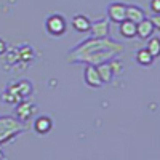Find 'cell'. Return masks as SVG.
<instances>
[{
  "mask_svg": "<svg viewBox=\"0 0 160 160\" xmlns=\"http://www.w3.org/2000/svg\"><path fill=\"white\" fill-rule=\"evenodd\" d=\"M120 53H123V45L115 40L106 38H95L88 37L77 43L68 53V62L71 64H91L99 66L102 62H109L111 59L117 58Z\"/></svg>",
  "mask_w": 160,
  "mask_h": 160,
  "instance_id": "1",
  "label": "cell"
},
{
  "mask_svg": "<svg viewBox=\"0 0 160 160\" xmlns=\"http://www.w3.org/2000/svg\"><path fill=\"white\" fill-rule=\"evenodd\" d=\"M34 93V87L29 80H19V82L10 83L5 91L0 95V99H2L5 104L10 106H16L26 99H29Z\"/></svg>",
  "mask_w": 160,
  "mask_h": 160,
  "instance_id": "2",
  "label": "cell"
},
{
  "mask_svg": "<svg viewBox=\"0 0 160 160\" xmlns=\"http://www.w3.org/2000/svg\"><path fill=\"white\" fill-rule=\"evenodd\" d=\"M24 131V123L13 115H0V146L10 142Z\"/></svg>",
  "mask_w": 160,
  "mask_h": 160,
  "instance_id": "3",
  "label": "cell"
},
{
  "mask_svg": "<svg viewBox=\"0 0 160 160\" xmlns=\"http://www.w3.org/2000/svg\"><path fill=\"white\" fill-rule=\"evenodd\" d=\"M45 29L53 37H61V35L66 34V31H68V21H66V18L62 15L55 13V15H51V16L47 18Z\"/></svg>",
  "mask_w": 160,
  "mask_h": 160,
  "instance_id": "4",
  "label": "cell"
},
{
  "mask_svg": "<svg viewBox=\"0 0 160 160\" xmlns=\"http://www.w3.org/2000/svg\"><path fill=\"white\" fill-rule=\"evenodd\" d=\"M35 114H37V106L28 99L16 104V108H15V117L22 123L29 122L32 117H35Z\"/></svg>",
  "mask_w": 160,
  "mask_h": 160,
  "instance_id": "5",
  "label": "cell"
},
{
  "mask_svg": "<svg viewBox=\"0 0 160 160\" xmlns=\"http://www.w3.org/2000/svg\"><path fill=\"white\" fill-rule=\"evenodd\" d=\"M108 19L120 24L127 19V5L123 2H112L108 5Z\"/></svg>",
  "mask_w": 160,
  "mask_h": 160,
  "instance_id": "6",
  "label": "cell"
},
{
  "mask_svg": "<svg viewBox=\"0 0 160 160\" xmlns=\"http://www.w3.org/2000/svg\"><path fill=\"white\" fill-rule=\"evenodd\" d=\"M109 26L111 24H109L108 18H101V19H96V21H91V28H90L91 37H95V38H106V37H109V32H111Z\"/></svg>",
  "mask_w": 160,
  "mask_h": 160,
  "instance_id": "7",
  "label": "cell"
},
{
  "mask_svg": "<svg viewBox=\"0 0 160 160\" xmlns=\"http://www.w3.org/2000/svg\"><path fill=\"white\" fill-rule=\"evenodd\" d=\"M83 80H85V83L90 88H101L104 85L101 77H99V72L96 69V66H91V64L85 66V69H83Z\"/></svg>",
  "mask_w": 160,
  "mask_h": 160,
  "instance_id": "8",
  "label": "cell"
},
{
  "mask_svg": "<svg viewBox=\"0 0 160 160\" xmlns=\"http://www.w3.org/2000/svg\"><path fill=\"white\" fill-rule=\"evenodd\" d=\"M53 118L50 115H38L34 120V131L37 135H48V133L53 130Z\"/></svg>",
  "mask_w": 160,
  "mask_h": 160,
  "instance_id": "9",
  "label": "cell"
},
{
  "mask_svg": "<svg viewBox=\"0 0 160 160\" xmlns=\"http://www.w3.org/2000/svg\"><path fill=\"white\" fill-rule=\"evenodd\" d=\"M155 28H154V22L151 21V18H144L141 22L136 24V37L142 38V40H148L154 35Z\"/></svg>",
  "mask_w": 160,
  "mask_h": 160,
  "instance_id": "10",
  "label": "cell"
},
{
  "mask_svg": "<svg viewBox=\"0 0 160 160\" xmlns=\"http://www.w3.org/2000/svg\"><path fill=\"white\" fill-rule=\"evenodd\" d=\"M71 26L74 28L75 32H80V34H85V32H90V28H91V21L88 16L85 15H75L71 21Z\"/></svg>",
  "mask_w": 160,
  "mask_h": 160,
  "instance_id": "11",
  "label": "cell"
},
{
  "mask_svg": "<svg viewBox=\"0 0 160 160\" xmlns=\"http://www.w3.org/2000/svg\"><path fill=\"white\" fill-rule=\"evenodd\" d=\"M118 32L123 38H133L136 37V24L130 21V19H125L118 24Z\"/></svg>",
  "mask_w": 160,
  "mask_h": 160,
  "instance_id": "12",
  "label": "cell"
},
{
  "mask_svg": "<svg viewBox=\"0 0 160 160\" xmlns=\"http://www.w3.org/2000/svg\"><path fill=\"white\" fill-rule=\"evenodd\" d=\"M144 18H146V13H144V10L141 7H138V5H127V19L138 24Z\"/></svg>",
  "mask_w": 160,
  "mask_h": 160,
  "instance_id": "13",
  "label": "cell"
},
{
  "mask_svg": "<svg viewBox=\"0 0 160 160\" xmlns=\"http://www.w3.org/2000/svg\"><path fill=\"white\" fill-rule=\"evenodd\" d=\"M96 69L99 72V77L102 80V83H111L112 78H114V71H112V66L111 62H102L99 66H96Z\"/></svg>",
  "mask_w": 160,
  "mask_h": 160,
  "instance_id": "14",
  "label": "cell"
},
{
  "mask_svg": "<svg viewBox=\"0 0 160 160\" xmlns=\"http://www.w3.org/2000/svg\"><path fill=\"white\" fill-rule=\"evenodd\" d=\"M135 59H136V62L139 64V66H144V68H149V66H152V62H154V56L151 55V53L146 50V48H141V50H138L136 51V56H135Z\"/></svg>",
  "mask_w": 160,
  "mask_h": 160,
  "instance_id": "15",
  "label": "cell"
},
{
  "mask_svg": "<svg viewBox=\"0 0 160 160\" xmlns=\"http://www.w3.org/2000/svg\"><path fill=\"white\" fill-rule=\"evenodd\" d=\"M146 50H148L154 58L160 56V37H151L148 38V45H146Z\"/></svg>",
  "mask_w": 160,
  "mask_h": 160,
  "instance_id": "16",
  "label": "cell"
},
{
  "mask_svg": "<svg viewBox=\"0 0 160 160\" xmlns=\"http://www.w3.org/2000/svg\"><path fill=\"white\" fill-rule=\"evenodd\" d=\"M18 56H19V59L24 61V62H31V61L34 59V50H32V47H29V45L19 47V48H18Z\"/></svg>",
  "mask_w": 160,
  "mask_h": 160,
  "instance_id": "17",
  "label": "cell"
},
{
  "mask_svg": "<svg viewBox=\"0 0 160 160\" xmlns=\"http://www.w3.org/2000/svg\"><path fill=\"white\" fill-rule=\"evenodd\" d=\"M109 62H111V66H112V71H114V75H117V74H122V72H123V62L120 61V59L114 58V59H111Z\"/></svg>",
  "mask_w": 160,
  "mask_h": 160,
  "instance_id": "18",
  "label": "cell"
},
{
  "mask_svg": "<svg viewBox=\"0 0 160 160\" xmlns=\"http://www.w3.org/2000/svg\"><path fill=\"white\" fill-rule=\"evenodd\" d=\"M151 10L154 15H158L160 13V0H151Z\"/></svg>",
  "mask_w": 160,
  "mask_h": 160,
  "instance_id": "19",
  "label": "cell"
},
{
  "mask_svg": "<svg viewBox=\"0 0 160 160\" xmlns=\"http://www.w3.org/2000/svg\"><path fill=\"white\" fill-rule=\"evenodd\" d=\"M151 21L154 22V28H155L157 31H160V13H158V15H154V16L151 18Z\"/></svg>",
  "mask_w": 160,
  "mask_h": 160,
  "instance_id": "20",
  "label": "cell"
},
{
  "mask_svg": "<svg viewBox=\"0 0 160 160\" xmlns=\"http://www.w3.org/2000/svg\"><path fill=\"white\" fill-rule=\"evenodd\" d=\"M7 53V43L3 40H0V55H5Z\"/></svg>",
  "mask_w": 160,
  "mask_h": 160,
  "instance_id": "21",
  "label": "cell"
},
{
  "mask_svg": "<svg viewBox=\"0 0 160 160\" xmlns=\"http://www.w3.org/2000/svg\"><path fill=\"white\" fill-rule=\"evenodd\" d=\"M3 157H5V154H3V151L0 149V160H3Z\"/></svg>",
  "mask_w": 160,
  "mask_h": 160,
  "instance_id": "22",
  "label": "cell"
}]
</instances>
